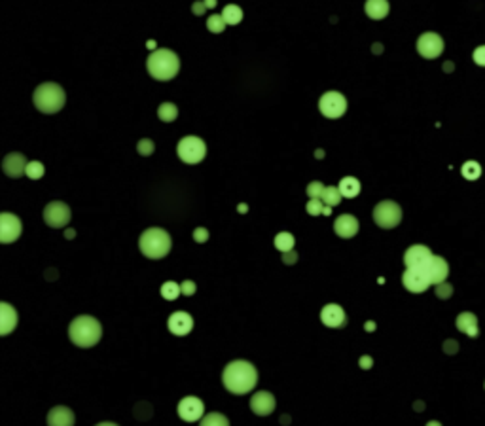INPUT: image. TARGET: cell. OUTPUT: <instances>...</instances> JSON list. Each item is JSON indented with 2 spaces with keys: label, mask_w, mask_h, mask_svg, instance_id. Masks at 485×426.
Returning <instances> with one entry per match:
<instances>
[{
  "label": "cell",
  "mask_w": 485,
  "mask_h": 426,
  "mask_svg": "<svg viewBox=\"0 0 485 426\" xmlns=\"http://www.w3.org/2000/svg\"><path fill=\"white\" fill-rule=\"evenodd\" d=\"M402 282H404L406 290H410L413 294H421L430 286V280H429L427 273L423 271V267H408L402 275Z\"/></svg>",
  "instance_id": "4fadbf2b"
},
{
  "label": "cell",
  "mask_w": 485,
  "mask_h": 426,
  "mask_svg": "<svg viewBox=\"0 0 485 426\" xmlns=\"http://www.w3.org/2000/svg\"><path fill=\"white\" fill-rule=\"evenodd\" d=\"M193 239H195L197 242H205L208 239V231L205 227H197V229L193 231Z\"/></svg>",
  "instance_id": "b9f144b4"
},
{
  "label": "cell",
  "mask_w": 485,
  "mask_h": 426,
  "mask_svg": "<svg viewBox=\"0 0 485 426\" xmlns=\"http://www.w3.org/2000/svg\"><path fill=\"white\" fill-rule=\"evenodd\" d=\"M315 157H317V159H322V157H324V150H317V152H315Z\"/></svg>",
  "instance_id": "f5cc1de1"
},
{
  "label": "cell",
  "mask_w": 485,
  "mask_h": 426,
  "mask_svg": "<svg viewBox=\"0 0 485 426\" xmlns=\"http://www.w3.org/2000/svg\"><path fill=\"white\" fill-rule=\"evenodd\" d=\"M27 165H29V161L25 159L23 153H19V152L8 153V155L4 157V161H2V169H4V172H6L10 178H19V176H23L25 170H27Z\"/></svg>",
  "instance_id": "2e32d148"
},
{
  "label": "cell",
  "mask_w": 485,
  "mask_h": 426,
  "mask_svg": "<svg viewBox=\"0 0 485 426\" xmlns=\"http://www.w3.org/2000/svg\"><path fill=\"white\" fill-rule=\"evenodd\" d=\"M222 17H224V21L227 25H237V23H241L242 19V10L237 4H227L224 8V12H222Z\"/></svg>",
  "instance_id": "83f0119b"
},
{
  "label": "cell",
  "mask_w": 485,
  "mask_h": 426,
  "mask_svg": "<svg viewBox=\"0 0 485 426\" xmlns=\"http://www.w3.org/2000/svg\"><path fill=\"white\" fill-rule=\"evenodd\" d=\"M320 320H322L324 326H328V328H343L347 322V315L345 311L341 309V305L328 303V305L322 307V311H320Z\"/></svg>",
  "instance_id": "e0dca14e"
},
{
  "label": "cell",
  "mask_w": 485,
  "mask_h": 426,
  "mask_svg": "<svg viewBox=\"0 0 485 426\" xmlns=\"http://www.w3.org/2000/svg\"><path fill=\"white\" fill-rule=\"evenodd\" d=\"M324 216H330L332 214V206H324V212H322Z\"/></svg>",
  "instance_id": "9f6ffc18"
},
{
  "label": "cell",
  "mask_w": 485,
  "mask_h": 426,
  "mask_svg": "<svg viewBox=\"0 0 485 426\" xmlns=\"http://www.w3.org/2000/svg\"><path fill=\"white\" fill-rule=\"evenodd\" d=\"M148 48H150V50H154V48H156V42H154V40H150V42H148Z\"/></svg>",
  "instance_id": "6f0895ef"
},
{
  "label": "cell",
  "mask_w": 485,
  "mask_h": 426,
  "mask_svg": "<svg viewBox=\"0 0 485 426\" xmlns=\"http://www.w3.org/2000/svg\"><path fill=\"white\" fill-rule=\"evenodd\" d=\"M48 277H50V280H53V278H55V271H53V269L52 271H48Z\"/></svg>",
  "instance_id": "680465c9"
},
{
  "label": "cell",
  "mask_w": 485,
  "mask_h": 426,
  "mask_svg": "<svg viewBox=\"0 0 485 426\" xmlns=\"http://www.w3.org/2000/svg\"><path fill=\"white\" fill-rule=\"evenodd\" d=\"M436 296H438L440 299H449L451 296H453V286H451L448 280L436 284Z\"/></svg>",
  "instance_id": "74e56055"
},
{
  "label": "cell",
  "mask_w": 485,
  "mask_h": 426,
  "mask_svg": "<svg viewBox=\"0 0 485 426\" xmlns=\"http://www.w3.org/2000/svg\"><path fill=\"white\" fill-rule=\"evenodd\" d=\"M324 206L326 204L322 203V199H309V203H307V212L311 214V216H320L322 212H324Z\"/></svg>",
  "instance_id": "d590c367"
},
{
  "label": "cell",
  "mask_w": 485,
  "mask_h": 426,
  "mask_svg": "<svg viewBox=\"0 0 485 426\" xmlns=\"http://www.w3.org/2000/svg\"><path fill=\"white\" fill-rule=\"evenodd\" d=\"M324 184L322 182H318V180H315L311 182L309 186H307V195H309V199H320L322 197V193H324Z\"/></svg>",
  "instance_id": "e575fe53"
},
{
  "label": "cell",
  "mask_w": 485,
  "mask_h": 426,
  "mask_svg": "<svg viewBox=\"0 0 485 426\" xmlns=\"http://www.w3.org/2000/svg\"><path fill=\"white\" fill-rule=\"evenodd\" d=\"M205 10H207L205 2H193V6H191V12H193L195 16H203V14H205Z\"/></svg>",
  "instance_id": "f6af8a7d"
},
{
  "label": "cell",
  "mask_w": 485,
  "mask_h": 426,
  "mask_svg": "<svg viewBox=\"0 0 485 426\" xmlns=\"http://www.w3.org/2000/svg\"><path fill=\"white\" fill-rule=\"evenodd\" d=\"M413 409H415V411H423V409H425V404H423V402H415Z\"/></svg>",
  "instance_id": "c3c4849f"
},
{
  "label": "cell",
  "mask_w": 485,
  "mask_h": 426,
  "mask_svg": "<svg viewBox=\"0 0 485 426\" xmlns=\"http://www.w3.org/2000/svg\"><path fill=\"white\" fill-rule=\"evenodd\" d=\"M341 191H339V187L337 186H326L324 187V193H322V203L326 204V206H337V204L341 203Z\"/></svg>",
  "instance_id": "4316f807"
},
{
  "label": "cell",
  "mask_w": 485,
  "mask_h": 426,
  "mask_svg": "<svg viewBox=\"0 0 485 426\" xmlns=\"http://www.w3.org/2000/svg\"><path fill=\"white\" fill-rule=\"evenodd\" d=\"M195 288H197V286H195L193 280H184V282L180 284V290H182L184 296H193V294H195Z\"/></svg>",
  "instance_id": "ab89813d"
},
{
  "label": "cell",
  "mask_w": 485,
  "mask_h": 426,
  "mask_svg": "<svg viewBox=\"0 0 485 426\" xmlns=\"http://www.w3.org/2000/svg\"><path fill=\"white\" fill-rule=\"evenodd\" d=\"M222 383L231 394H246L258 383V370L246 360H233L224 368Z\"/></svg>",
  "instance_id": "6da1fadb"
},
{
  "label": "cell",
  "mask_w": 485,
  "mask_h": 426,
  "mask_svg": "<svg viewBox=\"0 0 485 426\" xmlns=\"http://www.w3.org/2000/svg\"><path fill=\"white\" fill-rule=\"evenodd\" d=\"M225 25H227V23L224 21L222 14H220V16H218V14H212V16L207 19V29L214 34L222 33V31L225 29Z\"/></svg>",
  "instance_id": "d6a6232c"
},
{
  "label": "cell",
  "mask_w": 485,
  "mask_h": 426,
  "mask_svg": "<svg viewBox=\"0 0 485 426\" xmlns=\"http://www.w3.org/2000/svg\"><path fill=\"white\" fill-rule=\"evenodd\" d=\"M16 326H18V311L10 303L2 301L0 303V333L8 335L16 330Z\"/></svg>",
  "instance_id": "44dd1931"
},
{
  "label": "cell",
  "mask_w": 485,
  "mask_h": 426,
  "mask_svg": "<svg viewBox=\"0 0 485 426\" xmlns=\"http://www.w3.org/2000/svg\"><path fill=\"white\" fill-rule=\"evenodd\" d=\"M237 210H239V212H246V210H248V206H246L244 203H241L239 206H237Z\"/></svg>",
  "instance_id": "db71d44e"
},
{
  "label": "cell",
  "mask_w": 485,
  "mask_h": 426,
  "mask_svg": "<svg viewBox=\"0 0 485 426\" xmlns=\"http://www.w3.org/2000/svg\"><path fill=\"white\" fill-rule=\"evenodd\" d=\"M139 246L146 258L161 259L171 252V235L161 227H150L140 235Z\"/></svg>",
  "instance_id": "277c9868"
},
{
  "label": "cell",
  "mask_w": 485,
  "mask_h": 426,
  "mask_svg": "<svg viewBox=\"0 0 485 426\" xmlns=\"http://www.w3.org/2000/svg\"><path fill=\"white\" fill-rule=\"evenodd\" d=\"M364 328H366V332H373V330H375V322H372V320H370V322H366Z\"/></svg>",
  "instance_id": "7dc6e473"
},
{
  "label": "cell",
  "mask_w": 485,
  "mask_h": 426,
  "mask_svg": "<svg viewBox=\"0 0 485 426\" xmlns=\"http://www.w3.org/2000/svg\"><path fill=\"white\" fill-rule=\"evenodd\" d=\"M417 51L425 59H436L444 51V40L436 33H425L417 40Z\"/></svg>",
  "instance_id": "30bf717a"
},
{
  "label": "cell",
  "mask_w": 485,
  "mask_h": 426,
  "mask_svg": "<svg viewBox=\"0 0 485 426\" xmlns=\"http://www.w3.org/2000/svg\"><path fill=\"white\" fill-rule=\"evenodd\" d=\"M457 351H459V343L455 339H448L444 343V352H446V354L453 356V354H457Z\"/></svg>",
  "instance_id": "f35d334b"
},
{
  "label": "cell",
  "mask_w": 485,
  "mask_h": 426,
  "mask_svg": "<svg viewBox=\"0 0 485 426\" xmlns=\"http://www.w3.org/2000/svg\"><path fill=\"white\" fill-rule=\"evenodd\" d=\"M280 423H282V425L290 423V417H288V415H282V417H280Z\"/></svg>",
  "instance_id": "11a10c76"
},
{
  "label": "cell",
  "mask_w": 485,
  "mask_h": 426,
  "mask_svg": "<svg viewBox=\"0 0 485 426\" xmlns=\"http://www.w3.org/2000/svg\"><path fill=\"white\" fill-rule=\"evenodd\" d=\"M203 2H205L207 8H214L216 6V0H203Z\"/></svg>",
  "instance_id": "816d5d0a"
},
{
  "label": "cell",
  "mask_w": 485,
  "mask_h": 426,
  "mask_svg": "<svg viewBox=\"0 0 485 426\" xmlns=\"http://www.w3.org/2000/svg\"><path fill=\"white\" fill-rule=\"evenodd\" d=\"M334 231L341 239H351L358 233V220L353 214H341L334 222Z\"/></svg>",
  "instance_id": "ffe728a7"
},
{
  "label": "cell",
  "mask_w": 485,
  "mask_h": 426,
  "mask_svg": "<svg viewBox=\"0 0 485 426\" xmlns=\"http://www.w3.org/2000/svg\"><path fill=\"white\" fill-rule=\"evenodd\" d=\"M33 102H35V106L40 112H44V114H55V112H59L65 106V91H63L61 85L53 84V82L40 84L35 89Z\"/></svg>",
  "instance_id": "5b68a950"
},
{
  "label": "cell",
  "mask_w": 485,
  "mask_h": 426,
  "mask_svg": "<svg viewBox=\"0 0 485 426\" xmlns=\"http://www.w3.org/2000/svg\"><path fill=\"white\" fill-rule=\"evenodd\" d=\"M44 165L40 163V161H29V165H27V170H25V174L31 178V180H38V178H42L44 176Z\"/></svg>",
  "instance_id": "836d02e7"
},
{
  "label": "cell",
  "mask_w": 485,
  "mask_h": 426,
  "mask_svg": "<svg viewBox=\"0 0 485 426\" xmlns=\"http://www.w3.org/2000/svg\"><path fill=\"white\" fill-rule=\"evenodd\" d=\"M180 294H182L180 284H176L173 280H169V282H165V284L161 286V296H163V299H167V301H174Z\"/></svg>",
  "instance_id": "1f68e13d"
},
{
  "label": "cell",
  "mask_w": 485,
  "mask_h": 426,
  "mask_svg": "<svg viewBox=\"0 0 485 426\" xmlns=\"http://www.w3.org/2000/svg\"><path fill=\"white\" fill-rule=\"evenodd\" d=\"M154 150H156V146H154V142L150 138H142V140H139V144H137V152L140 155H152Z\"/></svg>",
  "instance_id": "8d00e7d4"
},
{
  "label": "cell",
  "mask_w": 485,
  "mask_h": 426,
  "mask_svg": "<svg viewBox=\"0 0 485 426\" xmlns=\"http://www.w3.org/2000/svg\"><path fill=\"white\" fill-rule=\"evenodd\" d=\"M474 63L480 65V67H485V46H480L478 50L474 51Z\"/></svg>",
  "instance_id": "60d3db41"
},
{
  "label": "cell",
  "mask_w": 485,
  "mask_h": 426,
  "mask_svg": "<svg viewBox=\"0 0 485 426\" xmlns=\"http://www.w3.org/2000/svg\"><path fill=\"white\" fill-rule=\"evenodd\" d=\"M103 335V328L97 318L89 316V315H82L76 316L69 326V337L76 347L82 349H89L95 347Z\"/></svg>",
  "instance_id": "7a4b0ae2"
},
{
  "label": "cell",
  "mask_w": 485,
  "mask_h": 426,
  "mask_svg": "<svg viewBox=\"0 0 485 426\" xmlns=\"http://www.w3.org/2000/svg\"><path fill=\"white\" fill-rule=\"evenodd\" d=\"M167 326H169V332L173 335H188L191 332V328H193V318H191L188 313L178 311V313H173L169 316Z\"/></svg>",
  "instance_id": "d6986e66"
},
{
  "label": "cell",
  "mask_w": 485,
  "mask_h": 426,
  "mask_svg": "<svg viewBox=\"0 0 485 426\" xmlns=\"http://www.w3.org/2000/svg\"><path fill=\"white\" fill-rule=\"evenodd\" d=\"M366 16L372 17V19H383L387 17L391 6H389V0H366Z\"/></svg>",
  "instance_id": "cb8c5ba5"
},
{
  "label": "cell",
  "mask_w": 485,
  "mask_h": 426,
  "mask_svg": "<svg viewBox=\"0 0 485 426\" xmlns=\"http://www.w3.org/2000/svg\"><path fill=\"white\" fill-rule=\"evenodd\" d=\"M339 191H341V195L347 197V199H353V197H356L358 193H360V182L354 178V176H345V178H341V182H339Z\"/></svg>",
  "instance_id": "d4e9b609"
},
{
  "label": "cell",
  "mask_w": 485,
  "mask_h": 426,
  "mask_svg": "<svg viewBox=\"0 0 485 426\" xmlns=\"http://www.w3.org/2000/svg\"><path fill=\"white\" fill-rule=\"evenodd\" d=\"M427 426H442V425H440L438 421H430V423H429V425H427Z\"/></svg>",
  "instance_id": "91938a15"
},
{
  "label": "cell",
  "mask_w": 485,
  "mask_h": 426,
  "mask_svg": "<svg viewBox=\"0 0 485 426\" xmlns=\"http://www.w3.org/2000/svg\"><path fill=\"white\" fill-rule=\"evenodd\" d=\"M294 244L296 239L292 233H288V231L277 233V237H275V248L277 250H280V252H290V250H294Z\"/></svg>",
  "instance_id": "484cf974"
},
{
  "label": "cell",
  "mask_w": 485,
  "mask_h": 426,
  "mask_svg": "<svg viewBox=\"0 0 485 426\" xmlns=\"http://www.w3.org/2000/svg\"><path fill=\"white\" fill-rule=\"evenodd\" d=\"M157 116H159L161 121H174L176 116H178V108L173 102H163L157 108Z\"/></svg>",
  "instance_id": "f1b7e54d"
},
{
  "label": "cell",
  "mask_w": 485,
  "mask_h": 426,
  "mask_svg": "<svg viewBox=\"0 0 485 426\" xmlns=\"http://www.w3.org/2000/svg\"><path fill=\"white\" fill-rule=\"evenodd\" d=\"M44 220L50 227H65L70 222V208L63 201H52L44 208Z\"/></svg>",
  "instance_id": "9c48e42d"
},
{
  "label": "cell",
  "mask_w": 485,
  "mask_h": 426,
  "mask_svg": "<svg viewBox=\"0 0 485 426\" xmlns=\"http://www.w3.org/2000/svg\"><path fill=\"white\" fill-rule=\"evenodd\" d=\"M74 235H76V231H74V229H67V231H65V237L67 239H72Z\"/></svg>",
  "instance_id": "f907efd6"
},
{
  "label": "cell",
  "mask_w": 485,
  "mask_h": 426,
  "mask_svg": "<svg viewBox=\"0 0 485 426\" xmlns=\"http://www.w3.org/2000/svg\"><path fill=\"white\" fill-rule=\"evenodd\" d=\"M48 426H74V413L65 406H57L48 413Z\"/></svg>",
  "instance_id": "7402d4cb"
},
{
  "label": "cell",
  "mask_w": 485,
  "mask_h": 426,
  "mask_svg": "<svg viewBox=\"0 0 485 426\" xmlns=\"http://www.w3.org/2000/svg\"><path fill=\"white\" fill-rule=\"evenodd\" d=\"M275 406H277L275 396L267 390L256 392V394L252 396V400H250V409H252V413H254V415H260V417L271 415V413L275 411Z\"/></svg>",
  "instance_id": "9a60e30c"
},
{
  "label": "cell",
  "mask_w": 485,
  "mask_h": 426,
  "mask_svg": "<svg viewBox=\"0 0 485 426\" xmlns=\"http://www.w3.org/2000/svg\"><path fill=\"white\" fill-rule=\"evenodd\" d=\"M423 271L427 273L430 284L436 286V284H440V282H446V278H448V275H449V265H448V261H446L444 258L432 256V258L423 265Z\"/></svg>",
  "instance_id": "5bb4252c"
},
{
  "label": "cell",
  "mask_w": 485,
  "mask_h": 426,
  "mask_svg": "<svg viewBox=\"0 0 485 426\" xmlns=\"http://www.w3.org/2000/svg\"><path fill=\"white\" fill-rule=\"evenodd\" d=\"M21 220L12 212H2L0 214V242L10 244L14 241H18L21 235Z\"/></svg>",
  "instance_id": "7c38bea8"
},
{
  "label": "cell",
  "mask_w": 485,
  "mask_h": 426,
  "mask_svg": "<svg viewBox=\"0 0 485 426\" xmlns=\"http://www.w3.org/2000/svg\"><path fill=\"white\" fill-rule=\"evenodd\" d=\"M432 256L434 254L430 252L429 246H425V244H413V246H410L406 250L404 263H406V267H423Z\"/></svg>",
  "instance_id": "ac0fdd59"
},
{
  "label": "cell",
  "mask_w": 485,
  "mask_h": 426,
  "mask_svg": "<svg viewBox=\"0 0 485 426\" xmlns=\"http://www.w3.org/2000/svg\"><path fill=\"white\" fill-rule=\"evenodd\" d=\"M97 426H118V425H114V423H101V425H97Z\"/></svg>",
  "instance_id": "94428289"
},
{
  "label": "cell",
  "mask_w": 485,
  "mask_h": 426,
  "mask_svg": "<svg viewBox=\"0 0 485 426\" xmlns=\"http://www.w3.org/2000/svg\"><path fill=\"white\" fill-rule=\"evenodd\" d=\"M463 176L466 178V180H478L480 176H482V165L478 163V161H466L465 165H463Z\"/></svg>",
  "instance_id": "f546056e"
},
{
  "label": "cell",
  "mask_w": 485,
  "mask_h": 426,
  "mask_svg": "<svg viewBox=\"0 0 485 426\" xmlns=\"http://www.w3.org/2000/svg\"><path fill=\"white\" fill-rule=\"evenodd\" d=\"M176 153L184 163L195 165V163L203 161V157L207 153V146L199 136H184L176 146Z\"/></svg>",
  "instance_id": "8992f818"
},
{
  "label": "cell",
  "mask_w": 485,
  "mask_h": 426,
  "mask_svg": "<svg viewBox=\"0 0 485 426\" xmlns=\"http://www.w3.org/2000/svg\"><path fill=\"white\" fill-rule=\"evenodd\" d=\"M318 108L322 112V116L328 119H337L345 114L347 110V99L339 93V91H328L320 97L318 101Z\"/></svg>",
  "instance_id": "ba28073f"
},
{
  "label": "cell",
  "mask_w": 485,
  "mask_h": 426,
  "mask_svg": "<svg viewBox=\"0 0 485 426\" xmlns=\"http://www.w3.org/2000/svg\"><path fill=\"white\" fill-rule=\"evenodd\" d=\"M146 67H148V72L152 78H156L159 82H167V80H173L178 74L180 61H178L174 51L167 50V48H159V50L150 53Z\"/></svg>",
  "instance_id": "3957f363"
},
{
  "label": "cell",
  "mask_w": 485,
  "mask_h": 426,
  "mask_svg": "<svg viewBox=\"0 0 485 426\" xmlns=\"http://www.w3.org/2000/svg\"><path fill=\"white\" fill-rule=\"evenodd\" d=\"M282 261L286 263V265H292L298 261V254H296L294 250H290V252H282Z\"/></svg>",
  "instance_id": "7bdbcfd3"
},
{
  "label": "cell",
  "mask_w": 485,
  "mask_h": 426,
  "mask_svg": "<svg viewBox=\"0 0 485 426\" xmlns=\"http://www.w3.org/2000/svg\"><path fill=\"white\" fill-rule=\"evenodd\" d=\"M457 330L466 333L468 337H478L480 335V326H478V318L472 313H461L457 316Z\"/></svg>",
  "instance_id": "603a6c76"
},
{
  "label": "cell",
  "mask_w": 485,
  "mask_h": 426,
  "mask_svg": "<svg viewBox=\"0 0 485 426\" xmlns=\"http://www.w3.org/2000/svg\"><path fill=\"white\" fill-rule=\"evenodd\" d=\"M358 364H360V368H362V370H372V366H373V358L368 356V354H364V356L358 360Z\"/></svg>",
  "instance_id": "ee69618b"
},
{
  "label": "cell",
  "mask_w": 485,
  "mask_h": 426,
  "mask_svg": "<svg viewBox=\"0 0 485 426\" xmlns=\"http://www.w3.org/2000/svg\"><path fill=\"white\" fill-rule=\"evenodd\" d=\"M453 68H455V65H453L451 61H448V63H444V70H446V72H453Z\"/></svg>",
  "instance_id": "bcb514c9"
},
{
  "label": "cell",
  "mask_w": 485,
  "mask_h": 426,
  "mask_svg": "<svg viewBox=\"0 0 485 426\" xmlns=\"http://www.w3.org/2000/svg\"><path fill=\"white\" fill-rule=\"evenodd\" d=\"M372 50H373V53H381L383 46H381V44H373V48H372Z\"/></svg>",
  "instance_id": "681fc988"
},
{
  "label": "cell",
  "mask_w": 485,
  "mask_h": 426,
  "mask_svg": "<svg viewBox=\"0 0 485 426\" xmlns=\"http://www.w3.org/2000/svg\"><path fill=\"white\" fill-rule=\"evenodd\" d=\"M373 222L383 229H392L402 222V208L394 201H381L373 208Z\"/></svg>",
  "instance_id": "52a82bcc"
},
{
  "label": "cell",
  "mask_w": 485,
  "mask_h": 426,
  "mask_svg": "<svg viewBox=\"0 0 485 426\" xmlns=\"http://www.w3.org/2000/svg\"><path fill=\"white\" fill-rule=\"evenodd\" d=\"M199 426H229V421L222 413H208L201 419Z\"/></svg>",
  "instance_id": "4dcf8cb0"
},
{
  "label": "cell",
  "mask_w": 485,
  "mask_h": 426,
  "mask_svg": "<svg viewBox=\"0 0 485 426\" xmlns=\"http://www.w3.org/2000/svg\"><path fill=\"white\" fill-rule=\"evenodd\" d=\"M205 415V404L197 396H186L178 404V417L186 423H195L203 419Z\"/></svg>",
  "instance_id": "8fae6325"
}]
</instances>
